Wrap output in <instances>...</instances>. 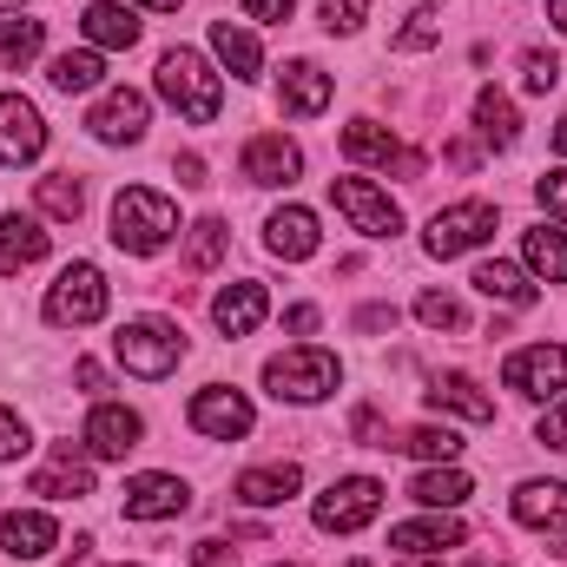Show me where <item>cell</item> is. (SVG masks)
Segmentation results:
<instances>
[{
    "instance_id": "6da1fadb",
    "label": "cell",
    "mask_w": 567,
    "mask_h": 567,
    "mask_svg": "<svg viewBox=\"0 0 567 567\" xmlns=\"http://www.w3.org/2000/svg\"><path fill=\"white\" fill-rule=\"evenodd\" d=\"M172 231H178V205H172L165 192H152V185H126V192L113 198V245H120V251L152 258V251L172 245Z\"/></svg>"
},
{
    "instance_id": "7a4b0ae2",
    "label": "cell",
    "mask_w": 567,
    "mask_h": 567,
    "mask_svg": "<svg viewBox=\"0 0 567 567\" xmlns=\"http://www.w3.org/2000/svg\"><path fill=\"white\" fill-rule=\"evenodd\" d=\"M158 93H165V106H178V120H192V126H212L218 106H225L218 73H212L192 47H172V53L158 60Z\"/></svg>"
},
{
    "instance_id": "3957f363",
    "label": "cell",
    "mask_w": 567,
    "mask_h": 567,
    "mask_svg": "<svg viewBox=\"0 0 567 567\" xmlns=\"http://www.w3.org/2000/svg\"><path fill=\"white\" fill-rule=\"evenodd\" d=\"M337 383H343V363L330 350H284L265 363V390L278 403H323Z\"/></svg>"
},
{
    "instance_id": "277c9868",
    "label": "cell",
    "mask_w": 567,
    "mask_h": 567,
    "mask_svg": "<svg viewBox=\"0 0 567 567\" xmlns=\"http://www.w3.org/2000/svg\"><path fill=\"white\" fill-rule=\"evenodd\" d=\"M113 357L145 377V383H158V377H172L178 370V357H185V337H178V323H165V317H140V323H120V337H113Z\"/></svg>"
},
{
    "instance_id": "5b68a950",
    "label": "cell",
    "mask_w": 567,
    "mask_h": 567,
    "mask_svg": "<svg viewBox=\"0 0 567 567\" xmlns=\"http://www.w3.org/2000/svg\"><path fill=\"white\" fill-rule=\"evenodd\" d=\"M100 317H106V278H100V265L80 258V265H66L53 278V290H47V323H60V330L73 323L80 330V323H100Z\"/></svg>"
},
{
    "instance_id": "8992f818",
    "label": "cell",
    "mask_w": 567,
    "mask_h": 567,
    "mask_svg": "<svg viewBox=\"0 0 567 567\" xmlns=\"http://www.w3.org/2000/svg\"><path fill=\"white\" fill-rule=\"evenodd\" d=\"M377 508H383V482L377 475H343L317 495V528L323 535H357L363 522H377Z\"/></svg>"
},
{
    "instance_id": "52a82bcc",
    "label": "cell",
    "mask_w": 567,
    "mask_h": 567,
    "mask_svg": "<svg viewBox=\"0 0 567 567\" xmlns=\"http://www.w3.org/2000/svg\"><path fill=\"white\" fill-rule=\"evenodd\" d=\"M482 238H495V205H488V198H462V205L435 212L429 231H423L429 258H462V251H475Z\"/></svg>"
},
{
    "instance_id": "ba28073f",
    "label": "cell",
    "mask_w": 567,
    "mask_h": 567,
    "mask_svg": "<svg viewBox=\"0 0 567 567\" xmlns=\"http://www.w3.org/2000/svg\"><path fill=\"white\" fill-rule=\"evenodd\" d=\"M330 198H337V212H343L363 238H396V231H403L396 198H390V192H377L370 178H330Z\"/></svg>"
},
{
    "instance_id": "9c48e42d",
    "label": "cell",
    "mask_w": 567,
    "mask_h": 567,
    "mask_svg": "<svg viewBox=\"0 0 567 567\" xmlns=\"http://www.w3.org/2000/svg\"><path fill=\"white\" fill-rule=\"evenodd\" d=\"M502 383L522 390V396H555V390H567V350L561 343H528V350H515V357L502 363Z\"/></svg>"
},
{
    "instance_id": "30bf717a",
    "label": "cell",
    "mask_w": 567,
    "mask_h": 567,
    "mask_svg": "<svg viewBox=\"0 0 567 567\" xmlns=\"http://www.w3.org/2000/svg\"><path fill=\"white\" fill-rule=\"evenodd\" d=\"M145 120H152L145 93H133V86H113V93L86 113V133H93L100 145H140L145 140Z\"/></svg>"
},
{
    "instance_id": "8fae6325",
    "label": "cell",
    "mask_w": 567,
    "mask_h": 567,
    "mask_svg": "<svg viewBox=\"0 0 567 567\" xmlns=\"http://www.w3.org/2000/svg\"><path fill=\"white\" fill-rule=\"evenodd\" d=\"M192 429L198 435H212V442H231V435H251V423H258V410L238 396V390H225V383H212V390H198L192 396Z\"/></svg>"
},
{
    "instance_id": "7c38bea8",
    "label": "cell",
    "mask_w": 567,
    "mask_h": 567,
    "mask_svg": "<svg viewBox=\"0 0 567 567\" xmlns=\"http://www.w3.org/2000/svg\"><path fill=\"white\" fill-rule=\"evenodd\" d=\"M47 152V120L33 100L20 93H0V165H27Z\"/></svg>"
},
{
    "instance_id": "4fadbf2b",
    "label": "cell",
    "mask_w": 567,
    "mask_h": 567,
    "mask_svg": "<svg viewBox=\"0 0 567 567\" xmlns=\"http://www.w3.org/2000/svg\"><path fill=\"white\" fill-rule=\"evenodd\" d=\"M53 548H60L53 515H40V508H13V515H0V555H13V561H47Z\"/></svg>"
},
{
    "instance_id": "5bb4252c",
    "label": "cell",
    "mask_w": 567,
    "mask_h": 567,
    "mask_svg": "<svg viewBox=\"0 0 567 567\" xmlns=\"http://www.w3.org/2000/svg\"><path fill=\"white\" fill-rule=\"evenodd\" d=\"M185 508H192V488L178 475H133L126 482V515L133 522H172Z\"/></svg>"
},
{
    "instance_id": "9a60e30c",
    "label": "cell",
    "mask_w": 567,
    "mask_h": 567,
    "mask_svg": "<svg viewBox=\"0 0 567 567\" xmlns=\"http://www.w3.org/2000/svg\"><path fill=\"white\" fill-rule=\"evenodd\" d=\"M343 152H350V158H370V165H396L403 178L423 172V152H403L396 133L377 126V120H350V126H343Z\"/></svg>"
},
{
    "instance_id": "2e32d148",
    "label": "cell",
    "mask_w": 567,
    "mask_h": 567,
    "mask_svg": "<svg viewBox=\"0 0 567 567\" xmlns=\"http://www.w3.org/2000/svg\"><path fill=\"white\" fill-rule=\"evenodd\" d=\"M145 423L133 416V410H120V403H100L93 416H86V449L100 455V462H126L133 449H140Z\"/></svg>"
},
{
    "instance_id": "e0dca14e",
    "label": "cell",
    "mask_w": 567,
    "mask_h": 567,
    "mask_svg": "<svg viewBox=\"0 0 567 567\" xmlns=\"http://www.w3.org/2000/svg\"><path fill=\"white\" fill-rule=\"evenodd\" d=\"M271 317V297H265V284H225L218 297H212V323L225 330V337H251L258 323Z\"/></svg>"
},
{
    "instance_id": "ac0fdd59",
    "label": "cell",
    "mask_w": 567,
    "mask_h": 567,
    "mask_svg": "<svg viewBox=\"0 0 567 567\" xmlns=\"http://www.w3.org/2000/svg\"><path fill=\"white\" fill-rule=\"evenodd\" d=\"M297 172H303L297 140H284V133H258V140L245 145V178H251V185H290Z\"/></svg>"
},
{
    "instance_id": "d6986e66",
    "label": "cell",
    "mask_w": 567,
    "mask_h": 567,
    "mask_svg": "<svg viewBox=\"0 0 567 567\" xmlns=\"http://www.w3.org/2000/svg\"><path fill=\"white\" fill-rule=\"evenodd\" d=\"M33 495H47V502H80V495H93V462L73 455V442H60L53 462L33 475Z\"/></svg>"
},
{
    "instance_id": "ffe728a7",
    "label": "cell",
    "mask_w": 567,
    "mask_h": 567,
    "mask_svg": "<svg viewBox=\"0 0 567 567\" xmlns=\"http://www.w3.org/2000/svg\"><path fill=\"white\" fill-rule=\"evenodd\" d=\"M462 522H455V508H435L423 522H403V528H390V548H403V555H449V548H462Z\"/></svg>"
},
{
    "instance_id": "44dd1931",
    "label": "cell",
    "mask_w": 567,
    "mask_h": 567,
    "mask_svg": "<svg viewBox=\"0 0 567 567\" xmlns=\"http://www.w3.org/2000/svg\"><path fill=\"white\" fill-rule=\"evenodd\" d=\"M278 100H284V113L317 120V113L330 106V73H323V66H310V60H290V66L278 73Z\"/></svg>"
},
{
    "instance_id": "7402d4cb",
    "label": "cell",
    "mask_w": 567,
    "mask_h": 567,
    "mask_svg": "<svg viewBox=\"0 0 567 567\" xmlns=\"http://www.w3.org/2000/svg\"><path fill=\"white\" fill-rule=\"evenodd\" d=\"M423 396H429V410H449V416H468V423H495V396H482V383L462 377V370L435 377Z\"/></svg>"
},
{
    "instance_id": "603a6c76",
    "label": "cell",
    "mask_w": 567,
    "mask_h": 567,
    "mask_svg": "<svg viewBox=\"0 0 567 567\" xmlns=\"http://www.w3.org/2000/svg\"><path fill=\"white\" fill-rule=\"evenodd\" d=\"M80 33H86L93 47H106V53L140 47V20H133V7H120V0H93V7L80 13Z\"/></svg>"
},
{
    "instance_id": "cb8c5ba5",
    "label": "cell",
    "mask_w": 567,
    "mask_h": 567,
    "mask_svg": "<svg viewBox=\"0 0 567 567\" xmlns=\"http://www.w3.org/2000/svg\"><path fill=\"white\" fill-rule=\"evenodd\" d=\"M265 245L278 251L284 265L310 258V251H317V218H310L303 205H284V212H271V225H265Z\"/></svg>"
},
{
    "instance_id": "d4e9b609",
    "label": "cell",
    "mask_w": 567,
    "mask_h": 567,
    "mask_svg": "<svg viewBox=\"0 0 567 567\" xmlns=\"http://www.w3.org/2000/svg\"><path fill=\"white\" fill-rule=\"evenodd\" d=\"M297 488H303V475H297L290 462H278V468H245L231 495H238L245 508H278V502H290Z\"/></svg>"
},
{
    "instance_id": "484cf974",
    "label": "cell",
    "mask_w": 567,
    "mask_h": 567,
    "mask_svg": "<svg viewBox=\"0 0 567 567\" xmlns=\"http://www.w3.org/2000/svg\"><path fill=\"white\" fill-rule=\"evenodd\" d=\"M515 522H528V528H567V482H522L515 488Z\"/></svg>"
},
{
    "instance_id": "4316f807",
    "label": "cell",
    "mask_w": 567,
    "mask_h": 567,
    "mask_svg": "<svg viewBox=\"0 0 567 567\" xmlns=\"http://www.w3.org/2000/svg\"><path fill=\"white\" fill-rule=\"evenodd\" d=\"M212 53H218V60H225V73H238V80H258V73H265L258 40H251L245 27H231V20H218V27H212Z\"/></svg>"
},
{
    "instance_id": "83f0119b",
    "label": "cell",
    "mask_w": 567,
    "mask_h": 567,
    "mask_svg": "<svg viewBox=\"0 0 567 567\" xmlns=\"http://www.w3.org/2000/svg\"><path fill=\"white\" fill-rule=\"evenodd\" d=\"M40 258H47V231H40V218L7 212V218H0V265L13 271V265H40Z\"/></svg>"
},
{
    "instance_id": "f1b7e54d",
    "label": "cell",
    "mask_w": 567,
    "mask_h": 567,
    "mask_svg": "<svg viewBox=\"0 0 567 567\" xmlns=\"http://www.w3.org/2000/svg\"><path fill=\"white\" fill-rule=\"evenodd\" d=\"M475 133H482L488 145H515V140H522L515 100H508V93H495V86H482V93H475Z\"/></svg>"
},
{
    "instance_id": "f546056e",
    "label": "cell",
    "mask_w": 567,
    "mask_h": 567,
    "mask_svg": "<svg viewBox=\"0 0 567 567\" xmlns=\"http://www.w3.org/2000/svg\"><path fill=\"white\" fill-rule=\"evenodd\" d=\"M522 258H528V271H542L548 284H567V231H555V225L522 231Z\"/></svg>"
},
{
    "instance_id": "4dcf8cb0",
    "label": "cell",
    "mask_w": 567,
    "mask_h": 567,
    "mask_svg": "<svg viewBox=\"0 0 567 567\" xmlns=\"http://www.w3.org/2000/svg\"><path fill=\"white\" fill-rule=\"evenodd\" d=\"M410 495H416L423 508H462V502H468V475H462L455 462H435V468H423V475L410 482Z\"/></svg>"
},
{
    "instance_id": "1f68e13d",
    "label": "cell",
    "mask_w": 567,
    "mask_h": 567,
    "mask_svg": "<svg viewBox=\"0 0 567 567\" xmlns=\"http://www.w3.org/2000/svg\"><path fill=\"white\" fill-rule=\"evenodd\" d=\"M475 290H482V297H495V303H515V310H528V303H535V284L522 278V271H515V265H502V258H495V265H475Z\"/></svg>"
},
{
    "instance_id": "d6a6232c",
    "label": "cell",
    "mask_w": 567,
    "mask_h": 567,
    "mask_svg": "<svg viewBox=\"0 0 567 567\" xmlns=\"http://www.w3.org/2000/svg\"><path fill=\"white\" fill-rule=\"evenodd\" d=\"M47 80H53L60 93H93V86L106 80V60H100L93 47H86V53H60V60L47 66Z\"/></svg>"
},
{
    "instance_id": "836d02e7",
    "label": "cell",
    "mask_w": 567,
    "mask_h": 567,
    "mask_svg": "<svg viewBox=\"0 0 567 567\" xmlns=\"http://www.w3.org/2000/svg\"><path fill=\"white\" fill-rule=\"evenodd\" d=\"M33 198H40L47 218H80V212H86V185H80L73 172H47V178L33 185Z\"/></svg>"
},
{
    "instance_id": "e575fe53",
    "label": "cell",
    "mask_w": 567,
    "mask_h": 567,
    "mask_svg": "<svg viewBox=\"0 0 567 567\" xmlns=\"http://www.w3.org/2000/svg\"><path fill=\"white\" fill-rule=\"evenodd\" d=\"M390 449H403V455H416V462H455L462 455V435L442 423V429H410V435H396Z\"/></svg>"
},
{
    "instance_id": "d590c367",
    "label": "cell",
    "mask_w": 567,
    "mask_h": 567,
    "mask_svg": "<svg viewBox=\"0 0 567 567\" xmlns=\"http://www.w3.org/2000/svg\"><path fill=\"white\" fill-rule=\"evenodd\" d=\"M225 245H231V231H225L218 218H198V225H192V245H185V265H192V271H212V265L225 258Z\"/></svg>"
},
{
    "instance_id": "8d00e7d4",
    "label": "cell",
    "mask_w": 567,
    "mask_h": 567,
    "mask_svg": "<svg viewBox=\"0 0 567 567\" xmlns=\"http://www.w3.org/2000/svg\"><path fill=\"white\" fill-rule=\"evenodd\" d=\"M40 40H47L40 20H7V27H0V66H27V60L40 53Z\"/></svg>"
},
{
    "instance_id": "74e56055",
    "label": "cell",
    "mask_w": 567,
    "mask_h": 567,
    "mask_svg": "<svg viewBox=\"0 0 567 567\" xmlns=\"http://www.w3.org/2000/svg\"><path fill=\"white\" fill-rule=\"evenodd\" d=\"M416 317H423L429 330H468V317H462V303L449 290H423L416 297Z\"/></svg>"
},
{
    "instance_id": "f35d334b",
    "label": "cell",
    "mask_w": 567,
    "mask_h": 567,
    "mask_svg": "<svg viewBox=\"0 0 567 567\" xmlns=\"http://www.w3.org/2000/svg\"><path fill=\"white\" fill-rule=\"evenodd\" d=\"M435 40H442V13H435V7H416V13L403 20V33H396L403 53H423V47H435Z\"/></svg>"
},
{
    "instance_id": "ab89813d",
    "label": "cell",
    "mask_w": 567,
    "mask_h": 567,
    "mask_svg": "<svg viewBox=\"0 0 567 567\" xmlns=\"http://www.w3.org/2000/svg\"><path fill=\"white\" fill-rule=\"evenodd\" d=\"M555 80H561V60L555 53H528L522 60V86L528 93H555Z\"/></svg>"
},
{
    "instance_id": "60d3db41",
    "label": "cell",
    "mask_w": 567,
    "mask_h": 567,
    "mask_svg": "<svg viewBox=\"0 0 567 567\" xmlns=\"http://www.w3.org/2000/svg\"><path fill=\"white\" fill-rule=\"evenodd\" d=\"M370 20V0H323V27L330 33H357Z\"/></svg>"
},
{
    "instance_id": "b9f144b4",
    "label": "cell",
    "mask_w": 567,
    "mask_h": 567,
    "mask_svg": "<svg viewBox=\"0 0 567 567\" xmlns=\"http://www.w3.org/2000/svg\"><path fill=\"white\" fill-rule=\"evenodd\" d=\"M27 449H33L27 423H20V416H13V410L0 403V462H13V455H27Z\"/></svg>"
},
{
    "instance_id": "7bdbcfd3",
    "label": "cell",
    "mask_w": 567,
    "mask_h": 567,
    "mask_svg": "<svg viewBox=\"0 0 567 567\" xmlns=\"http://www.w3.org/2000/svg\"><path fill=\"white\" fill-rule=\"evenodd\" d=\"M535 198H542V205L567 225V172H542V178H535Z\"/></svg>"
},
{
    "instance_id": "ee69618b",
    "label": "cell",
    "mask_w": 567,
    "mask_h": 567,
    "mask_svg": "<svg viewBox=\"0 0 567 567\" xmlns=\"http://www.w3.org/2000/svg\"><path fill=\"white\" fill-rule=\"evenodd\" d=\"M535 442H542V449H567V396L542 416V423H535Z\"/></svg>"
},
{
    "instance_id": "f6af8a7d",
    "label": "cell",
    "mask_w": 567,
    "mask_h": 567,
    "mask_svg": "<svg viewBox=\"0 0 567 567\" xmlns=\"http://www.w3.org/2000/svg\"><path fill=\"white\" fill-rule=\"evenodd\" d=\"M290 7H297V0H245V20H258V27H278V20H290Z\"/></svg>"
},
{
    "instance_id": "bcb514c9",
    "label": "cell",
    "mask_w": 567,
    "mask_h": 567,
    "mask_svg": "<svg viewBox=\"0 0 567 567\" xmlns=\"http://www.w3.org/2000/svg\"><path fill=\"white\" fill-rule=\"evenodd\" d=\"M357 330H370V337L377 330H396V310L390 303H370V310H357Z\"/></svg>"
},
{
    "instance_id": "7dc6e473",
    "label": "cell",
    "mask_w": 567,
    "mask_h": 567,
    "mask_svg": "<svg viewBox=\"0 0 567 567\" xmlns=\"http://www.w3.org/2000/svg\"><path fill=\"white\" fill-rule=\"evenodd\" d=\"M284 330H297V337H310V330H317V303H290V317H284Z\"/></svg>"
},
{
    "instance_id": "c3c4849f",
    "label": "cell",
    "mask_w": 567,
    "mask_h": 567,
    "mask_svg": "<svg viewBox=\"0 0 567 567\" xmlns=\"http://www.w3.org/2000/svg\"><path fill=\"white\" fill-rule=\"evenodd\" d=\"M73 377H80V390H93V396H100V390H106V370H100V363H86V357H80V363H73Z\"/></svg>"
},
{
    "instance_id": "681fc988",
    "label": "cell",
    "mask_w": 567,
    "mask_h": 567,
    "mask_svg": "<svg viewBox=\"0 0 567 567\" xmlns=\"http://www.w3.org/2000/svg\"><path fill=\"white\" fill-rule=\"evenodd\" d=\"M178 185H205V158H198V152L178 158Z\"/></svg>"
},
{
    "instance_id": "f907efd6",
    "label": "cell",
    "mask_w": 567,
    "mask_h": 567,
    "mask_svg": "<svg viewBox=\"0 0 567 567\" xmlns=\"http://www.w3.org/2000/svg\"><path fill=\"white\" fill-rule=\"evenodd\" d=\"M192 561H198V567H225V542H198V548H192Z\"/></svg>"
},
{
    "instance_id": "816d5d0a",
    "label": "cell",
    "mask_w": 567,
    "mask_h": 567,
    "mask_svg": "<svg viewBox=\"0 0 567 567\" xmlns=\"http://www.w3.org/2000/svg\"><path fill=\"white\" fill-rule=\"evenodd\" d=\"M548 20H555V27L567 33V0H548Z\"/></svg>"
},
{
    "instance_id": "f5cc1de1",
    "label": "cell",
    "mask_w": 567,
    "mask_h": 567,
    "mask_svg": "<svg viewBox=\"0 0 567 567\" xmlns=\"http://www.w3.org/2000/svg\"><path fill=\"white\" fill-rule=\"evenodd\" d=\"M555 145H561V152H567V120H561V126H555Z\"/></svg>"
},
{
    "instance_id": "db71d44e",
    "label": "cell",
    "mask_w": 567,
    "mask_h": 567,
    "mask_svg": "<svg viewBox=\"0 0 567 567\" xmlns=\"http://www.w3.org/2000/svg\"><path fill=\"white\" fill-rule=\"evenodd\" d=\"M140 7H158V13H165V7H178V0H140Z\"/></svg>"
},
{
    "instance_id": "11a10c76",
    "label": "cell",
    "mask_w": 567,
    "mask_h": 567,
    "mask_svg": "<svg viewBox=\"0 0 567 567\" xmlns=\"http://www.w3.org/2000/svg\"><path fill=\"white\" fill-rule=\"evenodd\" d=\"M7 7H13V13H20V0H0V13H7Z\"/></svg>"
},
{
    "instance_id": "9f6ffc18",
    "label": "cell",
    "mask_w": 567,
    "mask_h": 567,
    "mask_svg": "<svg viewBox=\"0 0 567 567\" xmlns=\"http://www.w3.org/2000/svg\"><path fill=\"white\" fill-rule=\"evenodd\" d=\"M350 567H370V561H350Z\"/></svg>"
},
{
    "instance_id": "6f0895ef",
    "label": "cell",
    "mask_w": 567,
    "mask_h": 567,
    "mask_svg": "<svg viewBox=\"0 0 567 567\" xmlns=\"http://www.w3.org/2000/svg\"><path fill=\"white\" fill-rule=\"evenodd\" d=\"M278 567H290V561H278Z\"/></svg>"
}]
</instances>
